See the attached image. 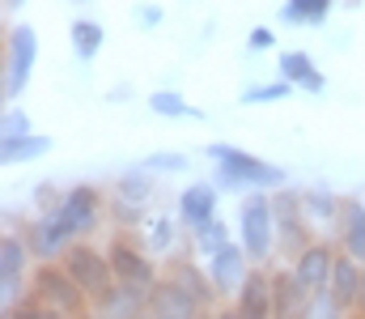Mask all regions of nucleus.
I'll use <instances>...</instances> for the list:
<instances>
[{"instance_id": "f257e3e1", "label": "nucleus", "mask_w": 365, "mask_h": 319, "mask_svg": "<svg viewBox=\"0 0 365 319\" xmlns=\"http://www.w3.org/2000/svg\"><path fill=\"white\" fill-rule=\"evenodd\" d=\"M204 153L217 162V171H212L217 192H242L247 196V192H280V188H289V171H280L276 162L255 158V153H247L238 145L212 141V145H204Z\"/></svg>"}, {"instance_id": "f03ea898", "label": "nucleus", "mask_w": 365, "mask_h": 319, "mask_svg": "<svg viewBox=\"0 0 365 319\" xmlns=\"http://www.w3.org/2000/svg\"><path fill=\"white\" fill-rule=\"evenodd\" d=\"M238 243L247 247L251 264H272V255L280 251L272 192H247L242 196V205H238Z\"/></svg>"}, {"instance_id": "7ed1b4c3", "label": "nucleus", "mask_w": 365, "mask_h": 319, "mask_svg": "<svg viewBox=\"0 0 365 319\" xmlns=\"http://www.w3.org/2000/svg\"><path fill=\"white\" fill-rule=\"evenodd\" d=\"M26 298L43 303V307H51V311H64V315H73V319H86L93 311L90 294L68 277L64 264H38V268L30 273V290H26Z\"/></svg>"}, {"instance_id": "20e7f679", "label": "nucleus", "mask_w": 365, "mask_h": 319, "mask_svg": "<svg viewBox=\"0 0 365 319\" xmlns=\"http://www.w3.org/2000/svg\"><path fill=\"white\" fill-rule=\"evenodd\" d=\"M34 60H38V34L34 26L17 21L4 30V73H0V94L4 103H17L30 86V73H34Z\"/></svg>"}, {"instance_id": "39448f33", "label": "nucleus", "mask_w": 365, "mask_h": 319, "mask_svg": "<svg viewBox=\"0 0 365 319\" xmlns=\"http://www.w3.org/2000/svg\"><path fill=\"white\" fill-rule=\"evenodd\" d=\"M30 247L21 238V230H4L0 234V315H9L26 290H30Z\"/></svg>"}, {"instance_id": "423d86ee", "label": "nucleus", "mask_w": 365, "mask_h": 319, "mask_svg": "<svg viewBox=\"0 0 365 319\" xmlns=\"http://www.w3.org/2000/svg\"><path fill=\"white\" fill-rule=\"evenodd\" d=\"M64 268H68V277L93 298H102L110 285H115V268H110V255H106V247H93L90 238H77L68 251H64V260H60Z\"/></svg>"}, {"instance_id": "0eeeda50", "label": "nucleus", "mask_w": 365, "mask_h": 319, "mask_svg": "<svg viewBox=\"0 0 365 319\" xmlns=\"http://www.w3.org/2000/svg\"><path fill=\"white\" fill-rule=\"evenodd\" d=\"M106 255H110L115 281H123V285H136V290H153V285L162 281V273H158L153 255H149V251H145L136 238H128V230H115V238L106 243Z\"/></svg>"}, {"instance_id": "6e6552de", "label": "nucleus", "mask_w": 365, "mask_h": 319, "mask_svg": "<svg viewBox=\"0 0 365 319\" xmlns=\"http://www.w3.org/2000/svg\"><path fill=\"white\" fill-rule=\"evenodd\" d=\"M272 209H276V238H280V255H284V260H293L306 243H314V226L306 221L302 192H293V188L272 192Z\"/></svg>"}, {"instance_id": "1a4fd4ad", "label": "nucleus", "mask_w": 365, "mask_h": 319, "mask_svg": "<svg viewBox=\"0 0 365 319\" xmlns=\"http://www.w3.org/2000/svg\"><path fill=\"white\" fill-rule=\"evenodd\" d=\"M336 260H340V243H336V238H314V243H306V247L289 260V268H293V277L306 285V294H327V290H331Z\"/></svg>"}, {"instance_id": "9d476101", "label": "nucleus", "mask_w": 365, "mask_h": 319, "mask_svg": "<svg viewBox=\"0 0 365 319\" xmlns=\"http://www.w3.org/2000/svg\"><path fill=\"white\" fill-rule=\"evenodd\" d=\"M106 196L93 188V183H77V188H68L64 192V201H60V217H64V226L73 230V238H93L98 230H102V217H106Z\"/></svg>"}, {"instance_id": "9b49d317", "label": "nucleus", "mask_w": 365, "mask_h": 319, "mask_svg": "<svg viewBox=\"0 0 365 319\" xmlns=\"http://www.w3.org/2000/svg\"><path fill=\"white\" fill-rule=\"evenodd\" d=\"M21 238H26V247H30V255H34L38 264H60L64 251L77 243L60 213H38L34 221H26V226H21Z\"/></svg>"}, {"instance_id": "f8f14e48", "label": "nucleus", "mask_w": 365, "mask_h": 319, "mask_svg": "<svg viewBox=\"0 0 365 319\" xmlns=\"http://www.w3.org/2000/svg\"><path fill=\"white\" fill-rule=\"evenodd\" d=\"M149 311L162 319H200L204 315V307H200V298L187 290V285H179L170 273L149 290Z\"/></svg>"}, {"instance_id": "ddd939ff", "label": "nucleus", "mask_w": 365, "mask_h": 319, "mask_svg": "<svg viewBox=\"0 0 365 319\" xmlns=\"http://www.w3.org/2000/svg\"><path fill=\"white\" fill-rule=\"evenodd\" d=\"M251 268H255V264H251V255H247V247H242V243H225L217 255H208V273H212V281H217L221 298H234Z\"/></svg>"}, {"instance_id": "4468645a", "label": "nucleus", "mask_w": 365, "mask_h": 319, "mask_svg": "<svg viewBox=\"0 0 365 319\" xmlns=\"http://www.w3.org/2000/svg\"><path fill=\"white\" fill-rule=\"evenodd\" d=\"M230 303L247 319H272V268L268 264H255Z\"/></svg>"}, {"instance_id": "2eb2a0df", "label": "nucleus", "mask_w": 365, "mask_h": 319, "mask_svg": "<svg viewBox=\"0 0 365 319\" xmlns=\"http://www.w3.org/2000/svg\"><path fill=\"white\" fill-rule=\"evenodd\" d=\"M179 226L187 234H195L200 226H208L212 217H217V183L208 179V183H187L179 196Z\"/></svg>"}, {"instance_id": "dca6fc26", "label": "nucleus", "mask_w": 365, "mask_h": 319, "mask_svg": "<svg viewBox=\"0 0 365 319\" xmlns=\"http://www.w3.org/2000/svg\"><path fill=\"white\" fill-rule=\"evenodd\" d=\"M314 294H306V285L293 277V268H272V319H302Z\"/></svg>"}, {"instance_id": "f3484780", "label": "nucleus", "mask_w": 365, "mask_h": 319, "mask_svg": "<svg viewBox=\"0 0 365 319\" xmlns=\"http://www.w3.org/2000/svg\"><path fill=\"white\" fill-rule=\"evenodd\" d=\"M145 311H149V290H136L123 281H115L102 298H93V315L102 319H140Z\"/></svg>"}, {"instance_id": "a211bd4d", "label": "nucleus", "mask_w": 365, "mask_h": 319, "mask_svg": "<svg viewBox=\"0 0 365 319\" xmlns=\"http://www.w3.org/2000/svg\"><path fill=\"white\" fill-rule=\"evenodd\" d=\"M276 69H280V77H284L293 90H302V94H310V98H319V94L327 90V77L314 69L310 51H284Z\"/></svg>"}, {"instance_id": "6ab92c4d", "label": "nucleus", "mask_w": 365, "mask_h": 319, "mask_svg": "<svg viewBox=\"0 0 365 319\" xmlns=\"http://www.w3.org/2000/svg\"><path fill=\"white\" fill-rule=\"evenodd\" d=\"M302 209H306V221L314 226V234L327 230V234L336 238L340 213H344V201H340L336 192H327V188H306V192H302Z\"/></svg>"}, {"instance_id": "aec40b11", "label": "nucleus", "mask_w": 365, "mask_h": 319, "mask_svg": "<svg viewBox=\"0 0 365 319\" xmlns=\"http://www.w3.org/2000/svg\"><path fill=\"white\" fill-rule=\"evenodd\" d=\"M170 277H175L179 285H187V290L200 298V307H204V311H217V303H221V290H217V281H212L208 264L200 268L195 260H175V264H170Z\"/></svg>"}, {"instance_id": "412c9836", "label": "nucleus", "mask_w": 365, "mask_h": 319, "mask_svg": "<svg viewBox=\"0 0 365 319\" xmlns=\"http://www.w3.org/2000/svg\"><path fill=\"white\" fill-rule=\"evenodd\" d=\"M361 277H365V264H357L353 255H344L340 251V260H336V273H331V298L353 315L357 311V298H361Z\"/></svg>"}, {"instance_id": "4be33fe9", "label": "nucleus", "mask_w": 365, "mask_h": 319, "mask_svg": "<svg viewBox=\"0 0 365 319\" xmlns=\"http://www.w3.org/2000/svg\"><path fill=\"white\" fill-rule=\"evenodd\" d=\"M336 243H340L344 255H353L357 264H365V201H344Z\"/></svg>"}, {"instance_id": "5701e85b", "label": "nucleus", "mask_w": 365, "mask_h": 319, "mask_svg": "<svg viewBox=\"0 0 365 319\" xmlns=\"http://www.w3.org/2000/svg\"><path fill=\"white\" fill-rule=\"evenodd\" d=\"M68 43H73V56H77L81 64H90V60H98V51H102V43H106V30H102L93 17H77V21L68 26Z\"/></svg>"}, {"instance_id": "b1692460", "label": "nucleus", "mask_w": 365, "mask_h": 319, "mask_svg": "<svg viewBox=\"0 0 365 319\" xmlns=\"http://www.w3.org/2000/svg\"><path fill=\"white\" fill-rule=\"evenodd\" d=\"M43 153H51V136H17V141H0V162L4 166H21V162H38Z\"/></svg>"}, {"instance_id": "393cba45", "label": "nucleus", "mask_w": 365, "mask_h": 319, "mask_svg": "<svg viewBox=\"0 0 365 319\" xmlns=\"http://www.w3.org/2000/svg\"><path fill=\"white\" fill-rule=\"evenodd\" d=\"M336 0H284L280 4V21L289 26H323L331 17Z\"/></svg>"}, {"instance_id": "a878e982", "label": "nucleus", "mask_w": 365, "mask_h": 319, "mask_svg": "<svg viewBox=\"0 0 365 319\" xmlns=\"http://www.w3.org/2000/svg\"><path fill=\"white\" fill-rule=\"evenodd\" d=\"M110 196H123V201H136V205H149L153 201V175L145 166H132L115 179V192Z\"/></svg>"}, {"instance_id": "bb28decb", "label": "nucleus", "mask_w": 365, "mask_h": 319, "mask_svg": "<svg viewBox=\"0 0 365 319\" xmlns=\"http://www.w3.org/2000/svg\"><path fill=\"white\" fill-rule=\"evenodd\" d=\"M149 111L162 115V119H204V111H195L179 90H153L149 94Z\"/></svg>"}, {"instance_id": "cd10ccee", "label": "nucleus", "mask_w": 365, "mask_h": 319, "mask_svg": "<svg viewBox=\"0 0 365 319\" xmlns=\"http://www.w3.org/2000/svg\"><path fill=\"white\" fill-rule=\"evenodd\" d=\"M225 243H234V238H230V226H225L221 217H212L208 226H200V230L191 234V247H195V251H200L204 260H208V255H217V251H221Z\"/></svg>"}, {"instance_id": "c85d7f7f", "label": "nucleus", "mask_w": 365, "mask_h": 319, "mask_svg": "<svg viewBox=\"0 0 365 319\" xmlns=\"http://www.w3.org/2000/svg\"><path fill=\"white\" fill-rule=\"evenodd\" d=\"M175 230H179V217H149L145 221V247L158 255V251H170L175 247Z\"/></svg>"}, {"instance_id": "c756f323", "label": "nucleus", "mask_w": 365, "mask_h": 319, "mask_svg": "<svg viewBox=\"0 0 365 319\" xmlns=\"http://www.w3.org/2000/svg\"><path fill=\"white\" fill-rule=\"evenodd\" d=\"M110 221L119 226V230H136V226H145L149 221V205H136V201H123V196H110Z\"/></svg>"}, {"instance_id": "7c9ffc66", "label": "nucleus", "mask_w": 365, "mask_h": 319, "mask_svg": "<svg viewBox=\"0 0 365 319\" xmlns=\"http://www.w3.org/2000/svg\"><path fill=\"white\" fill-rule=\"evenodd\" d=\"M293 94V86L284 81V77H276V81H259V86H251V90H242V98L238 103L255 106V103H280V98H289Z\"/></svg>"}, {"instance_id": "2f4dec72", "label": "nucleus", "mask_w": 365, "mask_h": 319, "mask_svg": "<svg viewBox=\"0 0 365 319\" xmlns=\"http://www.w3.org/2000/svg\"><path fill=\"white\" fill-rule=\"evenodd\" d=\"M34 128H30V115L21 111V106H4V115H0V141H17V136H30Z\"/></svg>"}, {"instance_id": "473e14b6", "label": "nucleus", "mask_w": 365, "mask_h": 319, "mask_svg": "<svg viewBox=\"0 0 365 319\" xmlns=\"http://www.w3.org/2000/svg\"><path fill=\"white\" fill-rule=\"evenodd\" d=\"M149 175H175V171H187V153H175V149H162V153H149L140 162Z\"/></svg>"}, {"instance_id": "72a5a7b5", "label": "nucleus", "mask_w": 365, "mask_h": 319, "mask_svg": "<svg viewBox=\"0 0 365 319\" xmlns=\"http://www.w3.org/2000/svg\"><path fill=\"white\" fill-rule=\"evenodd\" d=\"M302 319H353V315H349V311H344V307H340L331 294H314Z\"/></svg>"}, {"instance_id": "f704fd0d", "label": "nucleus", "mask_w": 365, "mask_h": 319, "mask_svg": "<svg viewBox=\"0 0 365 319\" xmlns=\"http://www.w3.org/2000/svg\"><path fill=\"white\" fill-rule=\"evenodd\" d=\"M0 319H73V315H64V311H51V307H43V303H34V298H21L9 315H0Z\"/></svg>"}, {"instance_id": "c9c22d12", "label": "nucleus", "mask_w": 365, "mask_h": 319, "mask_svg": "<svg viewBox=\"0 0 365 319\" xmlns=\"http://www.w3.org/2000/svg\"><path fill=\"white\" fill-rule=\"evenodd\" d=\"M60 201H64V192H60L56 183H38V188H34V205H38V213H56Z\"/></svg>"}, {"instance_id": "e433bc0d", "label": "nucleus", "mask_w": 365, "mask_h": 319, "mask_svg": "<svg viewBox=\"0 0 365 319\" xmlns=\"http://www.w3.org/2000/svg\"><path fill=\"white\" fill-rule=\"evenodd\" d=\"M247 47H251V51H268V47H276V34L268 26H255V30L247 34Z\"/></svg>"}, {"instance_id": "4c0bfd02", "label": "nucleus", "mask_w": 365, "mask_h": 319, "mask_svg": "<svg viewBox=\"0 0 365 319\" xmlns=\"http://www.w3.org/2000/svg\"><path fill=\"white\" fill-rule=\"evenodd\" d=\"M136 21H140V26H158V21H162V9H158V4H140V9H136Z\"/></svg>"}, {"instance_id": "58836bf2", "label": "nucleus", "mask_w": 365, "mask_h": 319, "mask_svg": "<svg viewBox=\"0 0 365 319\" xmlns=\"http://www.w3.org/2000/svg\"><path fill=\"white\" fill-rule=\"evenodd\" d=\"M217 319H247V315H242V311L230 303V307H217Z\"/></svg>"}, {"instance_id": "ea45409f", "label": "nucleus", "mask_w": 365, "mask_h": 319, "mask_svg": "<svg viewBox=\"0 0 365 319\" xmlns=\"http://www.w3.org/2000/svg\"><path fill=\"white\" fill-rule=\"evenodd\" d=\"M353 319H365V277H361V298H357V311H353Z\"/></svg>"}, {"instance_id": "a19ab883", "label": "nucleus", "mask_w": 365, "mask_h": 319, "mask_svg": "<svg viewBox=\"0 0 365 319\" xmlns=\"http://www.w3.org/2000/svg\"><path fill=\"white\" fill-rule=\"evenodd\" d=\"M0 4H4V13H17V9H21L26 0H0Z\"/></svg>"}, {"instance_id": "79ce46f5", "label": "nucleus", "mask_w": 365, "mask_h": 319, "mask_svg": "<svg viewBox=\"0 0 365 319\" xmlns=\"http://www.w3.org/2000/svg\"><path fill=\"white\" fill-rule=\"evenodd\" d=\"M200 319H217V311H204V315H200Z\"/></svg>"}, {"instance_id": "37998d69", "label": "nucleus", "mask_w": 365, "mask_h": 319, "mask_svg": "<svg viewBox=\"0 0 365 319\" xmlns=\"http://www.w3.org/2000/svg\"><path fill=\"white\" fill-rule=\"evenodd\" d=\"M140 319H162V315H153V311H145V315H140Z\"/></svg>"}, {"instance_id": "c03bdc74", "label": "nucleus", "mask_w": 365, "mask_h": 319, "mask_svg": "<svg viewBox=\"0 0 365 319\" xmlns=\"http://www.w3.org/2000/svg\"><path fill=\"white\" fill-rule=\"evenodd\" d=\"M86 319H102V315H93V311H90V315H86Z\"/></svg>"}]
</instances>
